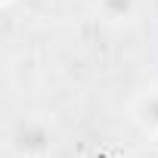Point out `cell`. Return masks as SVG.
Returning <instances> with one entry per match:
<instances>
[{
	"instance_id": "4",
	"label": "cell",
	"mask_w": 158,
	"mask_h": 158,
	"mask_svg": "<svg viewBox=\"0 0 158 158\" xmlns=\"http://www.w3.org/2000/svg\"><path fill=\"white\" fill-rule=\"evenodd\" d=\"M0 3H3V6H13V3H16V0H0Z\"/></svg>"
},
{
	"instance_id": "3",
	"label": "cell",
	"mask_w": 158,
	"mask_h": 158,
	"mask_svg": "<svg viewBox=\"0 0 158 158\" xmlns=\"http://www.w3.org/2000/svg\"><path fill=\"white\" fill-rule=\"evenodd\" d=\"M96 10H99V16H102L106 22L121 25V22H130V19H133L136 0H96Z\"/></svg>"
},
{
	"instance_id": "2",
	"label": "cell",
	"mask_w": 158,
	"mask_h": 158,
	"mask_svg": "<svg viewBox=\"0 0 158 158\" xmlns=\"http://www.w3.org/2000/svg\"><path fill=\"white\" fill-rule=\"evenodd\" d=\"M130 115L149 139L158 136V87H149V90L136 93V99L130 106Z\"/></svg>"
},
{
	"instance_id": "1",
	"label": "cell",
	"mask_w": 158,
	"mask_h": 158,
	"mask_svg": "<svg viewBox=\"0 0 158 158\" xmlns=\"http://www.w3.org/2000/svg\"><path fill=\"white\" fill-rule=\"evenodd\" d=\"M50 130L44 121H22L13 133V149H19L22 155H37L50 149Z\"/></svg>"
}]
</instances>
